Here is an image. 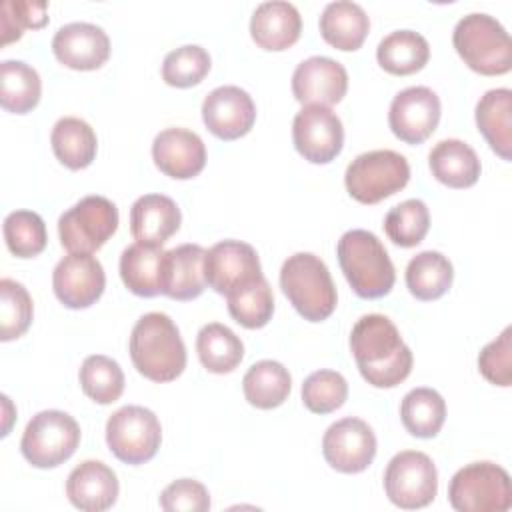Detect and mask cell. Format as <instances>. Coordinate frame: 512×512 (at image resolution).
<instances>
[{
	"mask_svg": "<svg viewBox=\"0 0 512 512\" xmlns=\"http://www.w3.org/2000/svg\"><path fill=\"white\" fill-rule=\"evenodd\" d=\"M350 350L362 378L374 388H394L412 372V350L388 316H362L352 326Z\"/></svg>",
	"mask_w": 512,
	"mask_h": 512,
	"instance_id": "6da1fadb",
	"label": "cell"
},
{
	"mask_svg": "<svg viewBox=\"0 0 512 512\" xmlns=\"http://www.w3.org/2000/svg\"><path fill=\"white\" fill-rule=\"evenodd\" d=\"M128 350L134 368L152 382H172L186 368L180 330L164 312H148L136 320Z\"/></svg>",
	"mask_w": 512,
	"mask_h": 512,
	"instance_id": "7a4b0ae2",
	"label": "cell"
},
{
	"mask_svg": "<svg viewBox=\"0 0 512 512\" xmlns=\"http://www.w3.org/2000/svg\"><path fill=\"white\" fill-rule=\"evenodd\" d=\"M340 268L350 288L366 300L386 296L396 280L394 264L376 234L354 228L340 236L336 246Z\"/></svg>",
	"mask_w": 512,
	"mask_h": 512,
	"instance_id": "3957f363",
	"label": "cell"
},
{
	"mask_svg": "<svg viewBox=\"0 0 512 512\" xmlns=\"http://www.w3.org/2000/svg\"><path fill=\"white\" fill-rule=\"evenodd\" d=\"M280 288L308 322L326 320L336 308V286L324 260L312 252L288 256L280 268Z\"/></svg>",
	"mask_w": 512,
	"mask_h": 512,
	"instance_id": "277c9868",
	"label": "cell"
},
{
	"mask_svg": "<svg viewBox=\"0 0 512 512\" xmlns=\"http://www.w3.org/2000/svg\"><path fill=\"white\" fill-rule=\"evenodd\" d=\"M452 44L464 64L484 76L506 74L512 68V42L506 28L490 14L462 16L452 32Z\"/></svg>",
	"mask_w": 512,
	"mask_h": 512,
	"instance_id": "5b68a950",
	"label": "cell"
},
{
	"mask_svg": "<svg viewBox=\"0 0 512 512\" xmlns=\"http://www.w3.org/2000/svg\"><path fill=\"white\" fill-rule=\"evenodd\" d=\"M448 500L458 512H506L512 508L510 476L488 460L466 464L452 476Z\"/></svg>",
	"mask_w": 512,
	"mask_h": 512,
	"instance_id": "8992f818",
	"label": "cell"
},
{
	"mask_svg": "<svg viewBox=\"0 0 512 512\" xmlns=\"http://www.w3.org/2000/svg\"><path fill=\"white\" fill-rule=\"evenodd\" d=\"M410 180L408 160L394 150H370L356 156L344 174L348 194L360 204H376L400 192Z\"/></svg>",
	"mask_w": 512,
	"mask_h": 512,
	"instance_id": "52a82bcc",
	"label": "cell"
},
{
	"mask_svg": "<svg viewBox=\"0 0 512 512\" xmlns=\"http://www.w3.org/2000/svg\"><path fill=\"white\" fill-rule=\"evenodd\" d=\"M80 444L78 422L62 410H42L26 424L20 450L36 468H56L66 462Z\"/></svg>",
	"mask_w": 512,
	"mask_h": 512,
	"instance_id": "ba28073f",
	"label": "cell"
},
{
	"mask_svg": "<svg viewBox=\"0 0 512 512\" xmlns=\"http://www.w3.org/2000/svg\"><path fill=\"white\" fill-rule=\"evenodd\" d=\"M162 442L158 416L144 406L128 404L118 408L106 422V444L124 464L152 460Z\"/></svg>",
	"mask_w": 512,
	"mask_h": 512,
	"instance_id": "9c48e42d",
	"label": "cell"
},
{
	"mask_svg": "<svg viewBox=\"0 0 512 512\" xmlns=\"http://www.w3.org/2000/svg\"><path fill=\"white\" fill-rule=\"evenodd\" d=\"M118 228V208L104 196H84L58 218L60 242L68 252L92 254Z\"/></svg>",
	"mask_w": 512,
	"mask_h": 512,
	"instance_id": "30bf717a",
	"label": "cell"
},
{
	"mask_svg": "<svg viewBox=\"0 0 512 512\" xmlns=\"http://www.w3.org/2000/svg\"><path fill=\"white\" fill-rule=\"evenodd\" d=\"M384 492L402 510L428 506L438 492L436 464L428 454L418 450L394 454L384 472Z\"/></svg>",
	"mask_w": 512,
	"mask_h": 512,
	"instance_id": "8fae6325",
	"label": "cell"
},
{
	"mask_svg": "<svg viewBox=\"0 0 512 512\" xmlns=\"http://www.w3.org/2000/svg\"><path fill=\"white\" fill-rule=\"evenodd\" d=\"M262 276L260 258L248 242L222 240L206 250L204 280L222 296H230Z\"/></svg>",
	"mask_w": 512,
	"mask_h": 512,
	"instance_id": "7c38bea8",
	"label": "cell"
},
{
	"mask_svg": "<svg viewBox=\"0 0 512 512\" xmlns=\"http://www.w3.org/2000/svg\"><path fill=\"white\" fill-rule=\"evenodd\" d=\"M292 140L304 160L312 164H328L340 154L344 144L342 120L328 106L306 104L294 116Z\"/></svg>",
	"mask_w": 512,
	"mask_h": 512,
	"instance_id": "4fadbf2b",
	"label": "cell"
},
{
	"mask_svg": "<svg viewBox=\"0 0 512 512\" xmlns=\"http://www.w3.org/2000/svg\"><path fill=\"white\" fill-rule=\"evenodd\" d=\"M322 454L334 470L358 474L376 456V436L364 420L348 416L328 426L322 438Z\"/></svg>",
	"mask_w": 512,
	"mask_h": 512,
	"instance_id": "5bb4252c",
	"label": "cell"
},
{
	"mask_svg": "<svg viewBox=\"0 0 512 512\" xmlns=\"http://www.w3.org/2000/svg\"><path fill=\"white\" fill-rule=\"evenodd\" d=\"M106 274L100 260L86 252H70L52 272L56 298L72 310L92 306L104 292Z\"/></svg>",
	"mask_w": 512,
	"mask_h": 512,
	"instance_id": "9a60e30c",
	"label": "cell"
},
{
	"mask_svg": "<svg viewBox=\"0 0 512 512\" xmlns=\"http://www.w3.org/2000/svg\"><path fill=\"white\" fill-rule=\"evenodd\" d=\"M440 122V98L428 86L400 90L390 104L388 124L396 138L406 144L424 142Z\"/></svg>",
	"mask_w": 512,
	"mask_h": 512,
	"instance_id": "2e32d148",
	"label": "cell"
},
{
	"mask_svg": "<svg viewBox=\"0 0 512 512\" xmlns=\"http://www.w3.org/2000/svg\"><path fill=\"white\" fill-rule=\"evenodd\" d=\"M202 120L220 140L246 136L256 120V104L240 86H218L202 102Z\"/></svg>",
	"mask_w": 512,
	"mask_h": 512,
	"instance_id": "e0dca14e",
	"label": "cell"
},
{
	"mask_svg": "<svg viewBox=\"0 0 512 512\" xmlns=\"http://www.w3.org/2000/svg\"><path fill=\"white\" fill-rule=\"evenodd\" d=\"M348 90L346 68L328 56L302 60L292 74V94L300 104H338Z\"/></svg>",
	"mask_w": 512,
	"mask_h": 512,
	"instance_id": "ac0fdd59",
	"label": "cell"
},
{
	"mask_svg": "<svg viewBox=\"0 0 512 512\" xmlns=\"http://www.w3.org/2000/svg\"><path fill=\"white\" fill-rule=\"evenodd\" d=\"M52 52L72 70H96L110 56V38L104 28L90 22H70L52 38Z\"/></svg>",
	"mask_w": 512,
	"mask_h": 512,
	"instance_id": "d6986e66",
	"label": "cell"
},
{
	"mask_svg": "<svg viewBox=\"0 0 512 512\" xmlns=\"http://www.w3.org/2000/svg\"><path fill=\"white\" fill-rule=\"evenodd\" d=\"M152 158L160 172L174 180L198 176L206 164L202 138L186 128H166L152 142Z\"/></svg>",
	"mask_w": 512,
	"mask_h": 512,
	"instance_id": "ffe728a7",
	"label": "cell"
},
{
	"mask_svg": "<svg viewBox=\"0 0 512 512\" xmlns=\"http://www.w3.org/2000/svg\"><path fill=\"white\" fill-rule=\"evenodd\" d=\"M204 256L200 244H180L164 252L160 268V294L172 300H194L204 288Z\"/></svg>",
	"mask_w": 512,
	"mask_h": 512,
	"instance_id": "44dd1931",
	"label": "cell"
},
{
	"mask_svg": "<svg viewBox=\"0 0 512 512\" xmlns=\"http://www.w3.org/2000/svg\"><path fill=\"white\" fill-rule=\"evenodd\" d=\"M118 478L110 466L100 460L80 462L66 480L70 504L84 512H102L114 506L118 498Z\"/></svg>",
	"mask_w": 512,
	"mask_h": 512,
	"instance_id": "7402d4cb",
	"label": "cell"
},
{
	"mask_svg": "<svg viewBox=\"0 0 512 512\" xmlns=\"http://www.w3.org/2000/svg\"><path fill=\"white\" fill-rule=\"evenodd\" d=\"M302 32L298 8L284 0H270L256 6L250 18V36L264 50H286Z\"/></svg>",
	"mask_w": 512,
	"mask_h": 512,
	"instance_id": "603a6c76",
	"label": "cell"
},
{
	"mask_svg": "<svg viewBox=\"0 0 512 512\" xmlns=\"http://www.w3.org/2000/svg\"><path fill=\"white\" fill-rule=\"evenodd\" d=\"M180 222V208L164 194H144L130 208V232L136 242L162 246L178 232Z\"/></svg>",
	"mask_w": 512,
	"mask_h": 512,
	"instance_id": "cb8c5ba5",
	"label": "cell"
},
{
	"mask_svg": "<svg viewBox=\"0 0 512 512\" xmlns=\"http://www.w3.org/2000/svg\"><path fill=\"white\" fill-rule=\"evenodd\" d=\"M432 176L450 188H468L480 178V158L476 150L458 140H440L428 154Z\"/></svg>",
	"mask_w": 512,
	"mask_h": 512,
	"instance_id": "d4e9b609",
	"label": "cell"
},
{
	"mask_svg": "<svg viewBox=\"0 0 512 512\" xmlns=\"http://www.w3.org/2000/svg\"><path fill=\"white\" fill-rule=\"evenodd\" d=\"M322 38L344 52H354L362 46L370 30V18L364 8L350 0H336L324 6L320 14Z\"/></svg>",
	"mask_w": 512,
	"mask_h": 512,
	"instance_id": "484cf974",
	"label": "cell"
},
{
	"mask_svg": "<svg viewBox=\"0 0 512 512\" xmlns=\"http://www.w3.org/2000/svg\"><path fill=\"white\" fill-rule=\"evenodd\" d=\"M476 126L502 158H512V92L508 88H492L480 96L476 104Z\"/></svg>",
	"mask_w": 512,
	"mask_h": 512,
	"instance_id": "4316f807",
	"label": "cell"
},
{
	"mask_svg": "<svg viewBox=\"0 0 512 512\" xmlns=\"http://www.w3.org/2000/svg\"><path fill=\"white\" fill-rule=\"evenodd\" d=\"M164 248L156 244L134 242L122 250L120 256V278L124 286L142 298L160 294V268Z\"/></svg>",
	"mask_w": 512,
	"mask_h": 512,
	"instance_id": "83f0119b",
	"label": "cell"
},
{
	"mask_svg": "<svg viewBox=\"0 0 512 512\" xmlns=\"http://www.w3.org/2000/svg\"><path fill=\"white\" fill-rule=\"evenodd\" d=\"M54 156L70 170H82L92 164L98 148L92 126L76 116L60 118L50 134Z\"/></svg>",
	"mask_w": 512,
	"mask_h": 512,
	"instance_id": "f1b7e54d",
	"label": "cell"
},
{
	"mask_svg": "<svg viewBox=\"0 0 512 512\" xmlns=\"http://www.w3.org/2000/svg\"><path fill=\"white\" fill-rule=\"evenodd\" d=\"M428 58V40L414 30H394L376 48L378 64L394 76H408L422 70Z\"/></svg>",
	"mask_w": 512,
	"mask_h": 512,
	"instance_id": "f546056e",
	"label": "cell"
},
{
	"mask_svg": "<svg viewBox=\"0 0 512 512\" xmlns=\"http://www.w3.org/2000/svg\"><path fill=\"white\" fill-rule=\"evenodd\" d=\"M242 390L252 406L272 410L286 402L292 390V378L284 364L276 360H260L254 362L244 374Z\"/></svg>",
	"mask_w": 512,
	"mask_h": 512,
	"instance_id": "4dcf8cb0",
	"label": "cell"
},
{
	"mask_svg": "<svg viewBox=\"0 0 512 512\" xmlns=\"http://www.w3.org/2000/svg\"><path fill=\"white\" fill-rule=\"evenodd\" d=\"M452 262L436 250L418 252L406 266V286L418 300H436L452 286Z\"/></svg>",
	"mask_w": 512,
	"mask_h": 512,
	"instance_id": "1f68e13d",
	"label": "cell"
},
{
	"mask_svg": "<svg viewBox=\"0 0 512 512\" xmlns=\"http://www.w3.org/2000/svg\"><path fill=\"white\" fill-rule=\"evenodd\" d=\"M196 352L208 372L228 374L242 362L244 344L228 326L210 322L196 336Z\"/></svg>",
	"mask_w": 512,
	"mask_h": 512,
	"instance_id": "d6a6232c",
	"label": "cell"
},
{
	"mask_svg": "<svg viewBox=\"0 0 512 512\" xmlns=\"http://www.w3.org/2000/svg\"><path fill=\"white\" fill-rule=\"evenodd\" d=\"M42 82L30 64L4 60L0 64V104L14 114H26L40 102Z\"/></svg>",
	"mask_w": 512,
	"mask_h": 512,
	"instance_id": "836d02e7",
	"label": "cell"
},
{
	"mask_svg": "<svg viewBox=\"0 0 512 512\" xmlns=\"http://www.w3.org/2000/svg\"><path fill=\"white\" fill-rule=\"evenodd\" d=\"M404 428L416 438H434L446 420V402L434 388H412L400 404Z\"/></svg>",
	"mask_w": 512,
	"mask_h": 512,
	"instance_id": "e575fe53",
	"label": "cell"
},
{
	"mask_svg": "<svg viewBox=\"0 0 512 512\" xmlns=\"http://www.w3.org/2000/svg\"><path fill=\"white\" fill-rule=\"evenodd\" d=\"M78 378L82 392L96 404H112L124 392V372L120 364L104 354L86 356Z\"/></svg>",
	"mask_w": 512,
	"mask_h": 512,
	"instance_id": "d590c367",
	"label": "cell"
},
{
	"mask_svg": "<svg viewBox=\"0 0 512 512\" xmlns=\"http://www.w3.org/2000/svg\"><path fill=\"white\" fill-rule=\"evenodd\" d=\"M430 228L428 206L418 198H408L392 206L384 218V230L388 238L402 248L420 244Z\"/></svg>",
	"mask_w": 512,
	"mask_h": 512,
	"instance_id": "8d00e7d4",
	"label": "cell"
},
{
	"mask_svg": "<svg viewBox=\"0 0 512 512\" xmlns=\"http://www.w3.org/2000/svg\"><path fill=\"white\" fill-rule=\"evenodd\" d=\"M226 300L230 316L240 326L250 330L266 326L274 314V294L264 276L250 286L226 296Z\"/></svg>",
	"mask_w": 512,
	"mask_h": 512,
	"instance_id": "74e56055",
	"label": "cell"
},
{
	"mask_svg": "<svg viewBox=\"0 0 512 512\" xmlns=\"http://www.w3.org/2000/svg\"><path fill=\"white\" fill-rule=\"evenodd\" d=\"M4 240L16 258H34L46 248V224L32 210H14L4 218Z\"/></svg>",
	"mask_w": 512,
	"mask_h": 512,
	"instance_id": "f35d334b",
	"label": "cell"
},
{
	"mask_svg": "<svg viewBox=\"0 0 512 512\" xmlns=\"http://www.w3.org/2000/svg\"><path fill=\"white\" fill-rule=\"evenodd\" d=\"M32 298L28 290L12 280H0V340L8 342L20 338L32 324Z\"/></svg>",
	"mask_w": 512,
	"mask_h": 512,
	"instance_id": "ab89813d",
	"label": "cell"
},
{
	"mask_svg": "<svg viewBox=\"0 0 512 512\" xmlns=\"http://www.w3.org/2000/svg\"><path fill=\"white\" fill-rule=\"evenodd\" d=\"M210 72V54L198 44H186L170 50L162 62V78L168 86L190 88Z\"/></svg>",
	"mask_w": 512,
	"mask_h": 512,
	"instance_id": "60d3db41",
	"label": "cell"
},
{
	"mask_svg": "<svg viewBox=\"0 0 512 512\" xmlns=\"http://www.w3.org/2000/svg\"><path fill=\"white\" fill-rule=\"evenodd\" d=\"M348 398V382L336 370H316L302 382V402L314 414H330Z\"/></svg>",
	"mask_w": 512,
	"mask_h": 512,
	"instance_id": "b9f144b4",
	"label": "cell"
},
{
	"mask_svg": "<svg viewBox=\"0 0 512 512\" xmlns=\"http://www.w3.org/2000/svg\"><path fill=\"white\" fill-rule=\"evenodd\" d=\"M48 22V4L36 0H6L0 12L2 46L18 40L24 28H40Z\"/></svg>",
	"mask_w": 512,
	"mask_h": 512,
	"instance_id": "7bdbcfd3",
	"label": "cell"
},
{
	"mask_svg": "<svg viewBox=\"0 0 512 512\" xmlns=\"http://www.w3.org/2000/svg\"><path fill=\"white\" fill-rule=\"evenodd\" d=\"M480 374L496 386L512 384V328H504L502 334L488 342L478 356Z\"/></svg>",
	"mask_w": 512,
	"mask_h": 512,
	"instance_id": "ee69618b",
	"label": "cell"
},
{
	"mask_svg": "<svg viewBox=\"0 0 512 512\" xmlns=\"http://www.w3.org/2000/svg\"><path fill=\"white\" fill-rule=\"evenodd\" d=\"M160 506L166 512H206L210 508V494L198 480L180 478L162 490Z\"/></svg>",
	"mask_w": 512,
	"mask_h": 512,
	"instance_id": "f6af8a7d",
	"label": "cell"
}]
</instances>
